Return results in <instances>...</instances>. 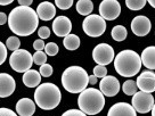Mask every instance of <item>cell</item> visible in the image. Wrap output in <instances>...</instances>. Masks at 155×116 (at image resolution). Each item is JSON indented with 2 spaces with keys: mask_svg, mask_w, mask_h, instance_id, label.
<instances>
[{
  "mask_svg": "<svg viewBox=\"0 0 155 116\" xmlns=\"http://www.w3.org/2000/svg\"><path fill=\"white\" fill-rule=\"evenodd\" d=\"M39 17L31 7L18 6L10 11L8 26L12 32L19 37H29L37 30Z\"/></svg>",
  "mask_w": 155,
  "mask_h": 116,
  "instance_id": "cell-1",
  "label": "cell"
},
{
  "mask_svg": "<svg viewBox=\"0 0 155 116\" xmlns=\"http://www.w3.org/2000/svg\"><path fill=\"white\" fill-rule=\"evenodd\" d=\"M114 68L123 77L135 76L141 68V58L134 50H122L114 57Z\"/></svg>",
  "mask_w": 155,
  "mask_h": 116,
  "instance_id": "cell-2",
  "label": "cell"
},
{
  "mask_svg": "<svg viewBox=\"0 0 155 116\" xmlns=\"http://www.w3.org/2000/svg\"><path fill=\"white\" fill-rule=\"evenodd\" d=\"M88 83L89 75L81 66H70L62 74V85L70 93H81Z\"/></svg>",
  "mask_w": 155,
  "mask_h": 116,
  "instance_id": "cell-3",
  "label": "cell"
},
{
  "mask_svg": "<svg viewBox=\"0 0 155 116\" xmlns=\"http://www.w3.org/2000/svg\"><path fill=\"white\" fill-rule=\"evenodd\" d=\"M62 100V93L54 83H42L37 87L34 92V102L44 111L54 109Z\"/></svg>",
  "mask_w": 155,
  "mask_h": 116,
  "instance_id": "cell-4",
  "label": "cell"
},
{
  "mask_svg": "<svg viewBox=\"0 0 155 116\" xmlns=\"http://www.w3.org/2000/svg\"><path fill=\"white\" fill-rule=\"evenodd\" d=\"M78 105L80 111L87 115H96L103 111L105 106V96L101 90L95 88L84 89L78 98Z\"/></svg>",
  "mask_w": 155,
  "mask_h": 116,
  "instance_id": "cell-5",
  "label": "cell"
},
{
  "mask_svg": "<svg viewBox=\"0 0 155 116\" xmlns=\"http://www.w3.org/2000/svg\"><path fill=\"white\" fill-rule=\"evenodd\" d=\"M33 63V57L30 51L25 49H17L13 51L9 58L10 67L17 73H25L31 69Z\"/></svg>",
  "mask_w": 155,
  "mask_h": 116,
  "instance_id": "cell-6",
  "label": "cell"
},
{
  "mask_svg": "<svg viewBox=\"0 0 155 116\" xmlns=\"http://www.w3.org/2000/svg\"><path fill=\"white\" fill-rule=\"evenodd\" d=\"M83 32L88 37L91 38H98L104 34L106 30V22L101 15L90 14L89 16H86V18L82 23Z\"/></svg>",
  "mask_w": 155,
  "mask_h": 116,
  "instance_id": "cell-7",
  "label": "cell"
},
{
  "mask_svg": "<svg viewBox=\"0 0 155 116\" xmlns=\"http://www.w3.org/2000/svg\"><path fill=\"white\" fill-rule=\"evenodd\" d=\"M154 97L148 92L144 91H137L132 96V100H131V105L135 108L137 113L140 114H147L152 111V108L154 106Z\"/></svg>",
  "mask_w": 155,
  "mask_h": 116,
  "instance_id": "cell-8",
  "label": "cell"
},
{
  "mask_svg": "<svg viewBox=\"0 0 155 116\" xmlns=\"http://www.w3.org/2000/svg\"><path fill=\"white\" fill-rule=\"evenodd\" d=\"M92 59L98 65H108L114 60V49L108 44H99L92 50Z\"/></svg>",
  "mask_w": 155,
  "mask_h": 116,
  "instance_id": "cell-9",
  "label": "cell"
},
{
  "mask_svg": "<svg viewBox=\"0 0 155 116\" xmlns=\"http://www.w3.org/2000/svg\"><path fill=\"white\" fill-rule=\"evenodd\" d=\"M121 14V6L117 0H103L99 5V15L105 21H114Z\"/></svg>",
  "mask_w": 155,
  "mask_h": 116,
  "instance_id": "cell-10",
  "label": "cell"
},
{
  "mask_svg": "<svg viewBox=\"0 0 155 116\" xmlns=\"http://www.w3.org/2000/svg\"><path fill=\"white\" fill-rule=\"evenodd\" d=\"M152 29V23L148 17L139 15L136 16L131 22V31L137 37H145L150 33Z\"/></svg>",
  "mask_w": 155,
  "mask_h": 116,
  "instance_id": "cell-11",
  "label": "cell"
},
{
  "mask_svg": "<svg viewBox=\"0 0 155 116\" xmlns=\"http://www.w3.org/2000/svg\"><path fill=\"white\" fill-rule=\"evenodd\" d=\"M99 89L104 96L114 97L120 91V82L116 77L112 76V75H106L101 80Z\"/></svg>",
  "mask_w": 155,
  "mask_h": 116,
  "instance_id": "cell-12",
  "label": "cell"
},
{
  "mask_svg": "<svg viewBox=\"0 0 155 116\" xmlns=\"http://www.w3.org/2000/svg\"><path fill=\"white\" fill-rule=\"evenodd\" d=\"M137 87L140 91L144 92H152L155 91V73L153 71H145V72H141V74L137 77Z\"/></svg>",
  "mask_w": 155,
  "mask_h": 116,
  "instance_id": "cell-13",
  "label": "cell"
},
{
  "mask_svg": "<svg viewBox=\"0 0 155 116\" xmlns=\"http://www.w3.org/2000/svg\"><path fill=\"white\" fill-rule=\"evenodd\" d=\"M53 31L57 37L65 38L72 31V22L66 16H58L53 22Z\"/></svg>",
  "mask_w": 155,
  "mask_h": 116,
  "instance_id": "cell-14",
  "label": "cell"
},
{
  "mask_svg": "<svg viewBox=\"0 0 155 116\" xmlns=\"http://www.w3.org/2000/svg\"><path fill=\"white\" fill-rule=\"evenodd\" d=\"M16 82L14 77L7 73H0V98H6L14 93Z\"/></svg>",
  "mask_w": 155,
  "mask_h": 116,
  "instance_id": "cell-15",
  "label": "cell"
},
{
  "mask_svg": "<svg viewBox=\"0 0 155 116\" xmlns=\"http://www.w3.org/2000/svg\"><path fill=\"white\" fill-rule=\"evenodd\" d=\"M107 116H137V111L131 104L116 102L108 109Z\"/></svg>",
  "mask_w": 155,
  "mask_h": 116,
  "instance_id": "cell-16",
  "label": "cell"
},
{
  "mask_svg": "<svg viewBox=\"0 0 155 116\" xmlns=\"http://www.w3.org/2000/svg\"><path fill=\"white\" fill-rule=\"evenodd\" d=\"M16 113L19 116H32L35 113V102L30 98H22L16 104Z\"/></svg>",
  "mask_w": 155,
  "mask_h": 116,
  "instance_id": "cell-17",
  "label": "cell"
},
{
  "mask_svg": "<svg viewBox=\"0 0 155 116\" xmlns=\"http://www.w3.org/2000/svg\"><path fill=\"white\" fill-rule=\"evenodd\" d=\"M37 15L39 18L42 21H50L56 15V8L51 2L44 1V2L39 4V6L37 7Z\"/></svg>",
  "mask_w": 155,
  "mask_h": 116,
  "instance_id": "cell-18",
  "label": "cell"
},
{
  "mask_svg": "<svg viewBox=\"0 0 155 116\" xmlns=\"http://www.w3.org/2000/svg\"><path fill=\"white\" fill-rule=\"evenodd\" d=\"M141 64L150 71L155 69V46L147 47L141 53Z\"/></svg>",
  "mask_w": 155,
  "mask_h": 116,
  "instance_id": "cell-19",
  "label": "cell"
},
{
  "mask_svg": "<svg viewBox=\"0 0 155 116\" xmlns=\"http://www.w3.org/2000/svg\"><path fill=\"white\" fill-rule=\"evenodd\" d=\"M22 81L24 83L25 87L28 88H37L40 85L41 82V74L38 71L34 69H29L23 74V79Z\"/></svg>",
  "mask_w": 155,
  "mask_h": 116,
  "instance_id": "cell-20",
  "label": "cell"
},
{
  "mask_svg": "<svg viewBox=\"0 0 155 116\" xmlns=\"http://www.w3.org/2000/svg\"><path fill=\"white\" fill-rule=\"evenodd\" d=\"M94 10L91 0H79L77 2V11L82 16H89Z\"/></svg>",
  "mask_w": 155,
  "mask_h": 116,
  "instance_id": "cell-21",
  "label": "cell"
},
{
  "mask_svg": "<svg viewBox=\"0 0 155 116\" xmlns=\"http://www.w3.org/2000/svg\"><path fill=\"white\" fill-rule=\"evenodd\" d=\"M64 47L68 50H77L80 47V39L75 34H68L63 40Z\"/></svg>",
  "mask_w": 155,
  "mask_h": 116,
  "instance_id": "cell-22",
  "label": "cell"
},
{
  "mask_svg": "<svg viewBox=\"0 0 155 116\" xmlns=\"http://www.w3.org/2000/svg\"><path fill=\"white\" fill-rule=\"evenodd\" d=\"M111 35L113 40H115V41H123V40H126L127 35H128V31L124 26H122V25H116L114 26L111 31Z\"/></svg>",
  "mask_w": 155,
  "mask_h": 116,
  "instance_id": "cell-23",
  "label": "cell"
},
{
  "mask_svg": "<svg viewBox=\"0 0 155 116\" xmlns=\"http://www.w3.org/2000/svg\"><path fill=\"white\" fill-rule=\"evenodd\" d=\"M138 90L137 83L134 80H127L122 85V91L126 93L127 96H134Z\"/></svg>",
  "mask_w": 155,
  "mask_h": 116,
  "instance_id": "cell-24",
  "label": "cell"
},
{
  "mask_svg": "<svg viewBox=\"0 0 155 116\" xmlns=\"http://www.w3.org/2000/svg\"><path fill=\"white\" fill-rule=\"evenodd\" d=\"M147 0H126L127 7L131 10H140L145 7Z\"/></svg>",
  "mask_w": 155,
  "mask_h": 116,
  "instance_id": "cell-25",
  "label": "cell"
},
{
  "mask_svg": "<svg viewBox=\"0 0 155 116\" xmlns=\"http://www.w3.org/2000/svg\"><path fill=\"white\" fill-rule=\"evenodd\" d=\"M19 46H21V41L17 37H9L6 41V47L8 50H12V51L19 49Z\"/></svg>",
  "mask_w": 155,
  "mask_h": 116,
  "instance_id": "cell-26",
  "label": "cell"
},
{
  "mask_svg": "<svg viewBox=\"0 0 155 116\" xmlns=\"http://www.w3.org/2000/svg\"><path fill=\"white\" fill-rule=\"evenodd\" d=\"M32 57H33V63L39 65V66L47 63V53H44L42 50L41 51H35V53Z\"/></svg>",
  "mask_w": 155,
  "mask_h": 116,
  "instance_id": "cell-27",
  "label": "cell"
},
{
  "mask_svg": "<svg viewBox=\"0 0 155 116\" xmlns=\"http://www.w3.org/2000/svg\"><path fill=\"white\" fill-rule=\"evenodd\" d=\"M45 53L47 56H56L58 53V46L55 42H49L45 46Z\"/></svg>",
  "mask_w": 155,
  "mask_h": 116,
  "instance_id": "cell-28",
  "label": "cell"
},
{
  "mask_svg": "<svg viewBox=\"0 0 155 116\" xmlns=\"http://www.w3.org/2000/svg\"><path fill=\"white\" fill-rule=\"evenodd\" d=\"M53 66L50 65V64H44V65H41V67L39 69V73L41 74V76L44 77H49L51 76V74H53Z\"/></svg>",
  "mask_w": 155,
  "mask_h": 116,
  "instance_id": "cell-29",
  "label": "cell"
},
{
  "mask_svg": "<svg viewBox=\"0 0 155 116\" xmlns=\"http://www.w3.org/2000/svg\"><path fill=\"white\" fill-rule=\"evenodd\" d=\"M94 75L96 77H105L107 75V68L105 65H97L96 67H94Z\"/></svg>",
  "mask_w": 155,
  "mask_h": 116,
  "instance_id": "cell-30",
  "label": "cell"
},
{
  "mask_svg": "<svg viewBox=\"0 0 155 116\" xmlns=\"http://www.w3.org/2000/svg\"><path fill=\"white\" fill-rule=\"evenodd\" d=\"M55 4L59 9L66 10L72 7L73 0H55Z\"/></svg>",
  "mask_w": 155,
  "mask_h": 116,
  "instance_id": "cell-31",
  "label": "cell"
},
{
  "mask_svg": "<svg viewBox=\"0 0 155 116\" xmlns=\"http://www.w3.org/2000/svg\"><path fill=\"white\" fill-rule=\"evenodd\" d=\"M38 35L40 39H48L50 37V29L47 27V26H41L40 29L38 30Z\"/></svg>",
  "mask_w": 155,
  "mask_h": 116,
  "instance_id": "cell-32",
  "label": "cell"
},
{
  "mask_svg": "<svg viewBox=\"0 0 155 116\" xmlns=\"http://www.w3.org/2000/svg\"><path fill=\"white\" fill-rule=\"evenodd\" d=\"M7 47L5 46V44H2L0 41V65L5 63L6 58H7Z\"/></svg>",
  "mask_w": 155,
  "mask_h": 116,
  "instance_id": "cell-33",
  "label": "cell"
},
{
  "mask_svg": "<svg viewBox=\"0 0 155 116\" xmlns=\"http://www.w3.org/2000/svg\"><path fill=\"white\" fill-rule=\"evenodd\" d=\"M62 116H87V114H84L80 109H68L65 113H63Z\"/></svg>",
  "mask_w": 155,
  "mask_h": 116,
  "instance_id": "cell-34",
  "label": "cell"
},
{
  "mask_svg": "<svg viewBox=\"0 0 155 116\" xmlns=\"http://www.w3.org/2000/svg\"><path fill=\"white\" fill-rule=\"evenodd\" d=\"M45 42L42 39H38V40H35L33 42V49L35 51H41V50H44L45 49Z\"/></svg>",
  "mask_w": 155,
  "mask_h": 116,
  "instance_id": "cell-35",
  "label": "cell"
},
{
  "mask_svg": "<svg viewBox=\"0 0 155 116\" xmlns=\"http://www.w3.org/2000/svg\"><path fill=\"white\" fill-rule=\"evenodd\" d=\"M0 116H17V114L9 108H0Z\"/></svg>",
  "mask_w": 155,
  "mask_h": 116,
  "instance_id": "cell-36",
  "label": "cell"
},
{
  "mask_svg": "<svg viewBox=\"0 0 155 116\" xmlns=\"http://www.w3.org/2000/svg\"><path fill=\"white\" fill-rule=\"evenodd\" d=\"M8 22V17H7V15L5 13H2V11H0V25H4L5 23Z\"/></svg>",
  "mask_w": 155,
  "mask_h": 116,
  "instance_id": "cell-37",
  "label": "cell"
},
{
  "mask_svg": "<svg viewBox=\"0 0 155 116\" xmlns=\"http://www.w3.org/2000/svg\"><path fill=\"white\" fill-rule=\"evenodd\" d=\"M17 1H18L19 6H26V7H30L33 4V0H17Z\"/></svg>",
  "mask_w": 155,
  "mask_h": 116,
  "instance_id": "cell-38",
  "label": "cell"
},
{
  "mask_svg": "<svg viewBox=\"0 0 155 116\" xmlns=\"http://www.w3.org/2000/svg\"><path fill=\"white\" fill-rule=\"evenodd\" d=\"M96 82H97V77L95 76L94 74H92V75H89V83L94 85V84H96Z\"/></svg>",
  "mask_w": 155,
  "mask_h": 116,
  "instance_id": "cell-39",
  "label": "cell"
},
{
  "mask_svg": "<svg viewBox=\"0 0 155 116\" xmlns=\"http://www.w3.org/2000/svg\"><path fill=\"white\" fill-rule=\"evenodd\" d=\"M14 0H0V6H8L13 2Z\"/></svg>",
  "mask_w": 155,
  "mask_h": 116,
  "instance_id": "cell-40",
  "label": "cell"
},
{
  "mask_svg": "<svg viewBox=\"0 0 155 116\" xmlns=\"http://www.w3.org/2000/svg\"><path fill=\"white\" fill-rule=\"evenodd\" d=\"M147 2H148L153 8H155V0H147Z\"/></svg>",
  "mask_w": 155,
  "mask_h": 116,
  "instance_id": "cell-41",
  "label": "cell"
},
{
  "mask_svg": "<svg viewBox=\"0 0 155 116\" xmlns=\"http://www.w3.org/2000/svg\"><path fill=\"white\" fill-rule=\"evenodd\" d=\"M152 116H155V104H154V106H153V108H152Z\"/></svg>",
  "mask_w": 155,
  "mask_h": 116,
  "instance_id": "cell-42",
  "label": "cell"
}]
</instances>
